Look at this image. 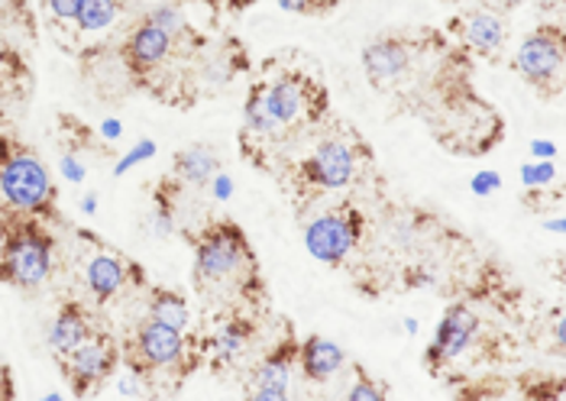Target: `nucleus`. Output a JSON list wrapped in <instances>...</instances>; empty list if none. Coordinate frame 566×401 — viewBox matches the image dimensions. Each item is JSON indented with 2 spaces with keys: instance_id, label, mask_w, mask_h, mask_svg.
<instances>
[{
  "instance_id": "nucleus-18",
  "label": "nucleus",
  "mask_w": 566,
  "mask_h": 401,
  "mask_svg": "<svg viewBox=\"0 0 566 401\" xmlns=\"http://www.w3.org/2000/svg\"><path fill=\"white\" fill-rule=\"evenodd\" d=\"M344 366H347V353H344L340 344H334L327 337H307V340H302V347H298V369L305 372L307 382L321 386V382L334 379Z\"/></svg>"
},
{
  "instance_id": "nucleus-9",
  "label": "nucleus",
  "mask_w": 566,
  "mask_h": 401,
  "mask_svg": "<svg viewBox=\"0 0 566 401\" xmlns=\"http://www.w3.org/2000/svg\"><path fill=\"white\" fill-rule=\"evenodd\" d=\"M564 27L560 23H544V27L531 30L518 45L515 72L541 97H557L560 88H564Z\"/></svg>"
},
{
  "instance_id": "nucleus-2",
  "label": "nucleus",
  "mask_w": 566,
  "mask_h": 401,
  "mask_svg": "<svg viewBox=\"0 0 566 401\" xmlns=\"http://www.w3.org/2000/svg\"><path fill=\"white\" fill-rule=\"evenodd\" d=\"M195 246V288L201 295L223 292L247 305L262 302L260 256L243 226L227 218L205 223L201 233H185Z\"/></svg>"
},
{
  "instance_id": "nucleus-1",
  "label": "nucleus",
  "mask_w": 566,
  "mask_h": 401,
  "mask_svg": "<svg viewBox=\"0 0 566 401\" xmlns=\"http://www.w3.org/2000/svg\"><path fill=\"white\" fill-rule=\"evenodd\" d=\"M331 110L327 88L305 68H269L247 94L243 139L295 136L321 124Z\"/></svg>"
},
{
  "instance_id": "nucleus-16",
  "label": "nucleus",
  "mask_w": 566,
  "mask_h": 401,
  "mask_svg": "<svg viewBox=\"0 0 566 401\" xmlns=\"http://www.w3.org/2000/svg\"><path fill=\"white\" fill-rule=\"evenodd\" d=\"M94 330L97 327H94L91 312H87L85 305L78 298H65L59 305L55 317H52V324H49V347H52L55 359L69 357L72 350H78L85 344Z\"/></svg>"
},
{
  "instance_id": "nucleus-23",
  "label": "nucleus",
  "mask_w": 566,
  "mask_h": 401,
  "mask_svg": "<svg viewBox=\"0 0 566 401\" xmlns=\"http://www.w3.org/2000/svg\"><path fill=\"white\" fill-rule=\"evenodd\" d=\"M45 7L59 23H75V17L82 10V0H45Z\"/></svg>"
},
{
  "instance_id": "nucleus-30",
  "label": "nucleus",
  "mask_w": 566,
  "mask_h": 401,
  "mask_svg": "<svg viewBox=\"0 0 566 401\" xmlns=\"http://www.w3.org/2000/svg\"><path fill=\"white\" fill-rule=\"evenodd\" d=\"M317 3H321V13H331V10H337L344 0H317Z\"/></svg>"
},
{
  "instance_id": "nucleus-10",
  "label": "nucleus",
  "mask_w": 566,
  "mask_h": 401,
  "mask_svg": "<svg viewBox=\"0 0 566 401\" xmlns=\"http://www.w3.org/2000/svg\"><path fill=\"white\" fill-rule=\"evenodd\" d=\"M421 59H424V40L408 33H386L363 49V72L373 88L389 94L418 72Z\"/></svg>"
},
{
  "instance_id": "nucleus-11",
  "label": "nucleus",
  "mask_w": 566,
  "mask_h": 401,
  "mask_svg": "<svg viewBox=\"0 0 566 401\" xmlns=\"http://www.w3.org/2000/svg\"><path fill=\"white\" fill-rule=\"evenodd\" d=\"M120 362H124L120 344L111 334H104V330H94L78 350H72L69 357L59 359V366H62V372L69 379V389L78 399L94 395L117 372Z\"/></svg>"
},
{
  "instance_id": "nucleus-29",
  "label": "nucleus",
  "mask_w": 566,
  "mask_h": 401,
  "mask_svg": "<svg viewBox=\"0 0 566 401\" xmlns=\"http://www.w3.org/2000/svg\"><path fill=\"white\" fill-rule=\"evenodd\" d=\"M502 181H499V176H489V172H482L480 179L473 181V188H476V194H489V191H495Z\"/></svg>"
},
{
  "instance_id": "nucleus-27",
  "label": "nucleus",
  "mask_w": 566,
  "mask_h": 401,
  "mask_svg": "<svg viewBox=\"0 0 566 401\" xmlns=\"http://www.w3.org/2000/svg\"><path fill=\"white\" fill-rule=\"evenodd\" d=\"M527 0H480L482 10H492V13H512V10H518V7H524Z\"/></svg>"
},
{
  "instance_id": "nucleus-5",
  "label": "nucleus",
  "mask_w": 566,
  "mask_h": 401,
  "mask_svg": "<svg viewBox=\"0 0 566 401\" xmlns=\"http://www.w3.org/2000/svg\"><path fill=\"white\" fill-rule=\"evenodd\" d=\"M185 33H188V23L172 3L156 7L133 23L127 40L120 45V59H124L127 75L136 88H146L153 94L156 75L169 68L175 49L181 45Z\"/></svg>"
},
{
  "instance_id": "nucleus-25",
  "label": "nucleus",
  "mask_w": 566,
  "mask_h": 401,
  "mask_svg": "<svg viewBox=\"0 0 566 401\" xmlns=\"http://www.w3.org/2000/svg\"><path fill=\"white\" fill-rule=\"evenodd\" d=\"M522 176L527 184H547V181L557 176V169L551 162H537V166H524Z\"/></svg>"
},
{
  "instance_id": "nucleus-3",
  "label": "nucleus",
  "mask_w": 566,
  "mask_h": 401,
  "mask_svg": "<svg viewBox=\"0 0 566 401\" xmlns=\"http://www.w3.org/2000/svg\"><path fill=\"white\" fill-rule=\"evenodd\" d=\"M55 268V240L40 218L0 211V282L33 292Z\"/></svg>"
},
{
  "instance_id": "nucleus-31",
  "label": "nucleus",
  "mask_w": 566,
  "mask_h": 401,
  "mask_svg": "<svg viewBox=\"0 0 566 401\" xmlns=\"http://www.w3.org/2000/svg\"><path fill=\"white\" fill-rule=\"evenodd\" d=\"M3 94H7V78H3V72H0V101H3Z\"/></svg>"
},
{
  "instance_id": "nucleus-13",
  "label": "nucleus",
  "mask_w": 566,
  "mask_h": 401,
  "mask_svg": "<svg viewBox=\"0 0 566 401\" xmlns=\"http://www.w3.org/2000/svg\"><path fill=\"white\" fill-rule=\"evenodd\" d=\"M298 347H302V340H295V334H285V340H279V344L253 366L247 395L253 401L289 399V382H292V372L298 369Z\"/></svg>"
},
{
  "instance_id": "nucleus-12",
  "label": "nucleus",
  "mask_w": 566,
  "mask_h": 401,
  "mask_svg": "<svg viewBox=\"0 0 566 401\" xmlns=\"http://www.w3.org/2000/svg\"><path fill=\"white\" fill-rule=\"evenodd\" d=\"M476 334H480V317L470 312L467 305H450V308L443 312V317H440L434 337H431V344H428V353H424L428 372H434L437 376V372L447 369L453 359L463 357V353L473 347Z\"/></svg>"
},
{
  "instance_id": "nucleus-15",
  "label": "nucleus",
  "mask_w": 566,
  "mask_h": 401,
  "mask_svg": "<svg viewBox=\"0 0 566 401\" xmlns=\"http://www.w3.org/2000/svg\"><path fill=\"white\" fill-rule=\"evenodd\" d=\"M253 340H256V320L240 317V314H227L218 327L201 340V347H205V359H211V369L220 372L243 357Z\"/></svg>"
},
{
  "instance_id": "nucleus-19",
  "label": "nucleus",
  "mask_w": 566,
  "mask_h": 401,
  "mask_svg": "<svg viewBox=\"0 0 566 401\" xmlns=\"http://www.w3.org/2000/svg\"><path fill=\"white\" fill-rule=\"evenodd\" d=\"M220 172V156L205 146V143H195L188 149H178L172 162V176L181 184H208Z\"/></svg>"
},
{
  "instance_id": "nucleus-8",
  "label": "nucleus",
  "mask_w": 566,
  "mask_h": 401,
  "mask_svg": "<svg viewBox=\"0 0 566 401\" xmlns=\"http://www.w3.org/2000/svg\"><path fill=\"white\" fill-rule=\"evenodd\" d=\"M366 233V214L353 204L340 201L337 208L324 211L305 226V250L324 266H344Z\"/></svg>"
},
{
  "instance_id": "nucleus-20",
  "label": "nucleus",
  "mask_w": 566,
  "mask_h": 401,
  "mask_svg": "<svg viewBox=\"0 0 566 401\" xmlns=\"http://www.w3.org/2000/svg\"><path fill=\"white\" fill-rule=\"evenodd\" d=\"M130 0H82V10L75 17V27L78 33H101V30H111L120 13L127 10Z\"/></svg>"
},
{
  "instance_id": "nucleus-17",
  "label": "nucleus",
  "mask_w": 566,
  "mask_h": 401,
  "mask_svg": "<svg viewBox=\"0 0 566 401\" xmlns=\"http://www.w3.org/2000/svg\"><path fill=\"white\" fill-rule=\"evenodd\" d=\"M130 263H124L120 256H111V253H97L85 268V285L101 305H107L130 285Z\"/></svg>"
},
{
  "instance_id": "nucleus-26",
  "label": "nucleus",
  "mask_w": 566,
  "mask_h": 401,
  "mask_svg": "<svg viewBox=\"0 0 566 401\" xmlns=\"http://www.w3.org/2000/svg\"><path fill=\"white\" fill-rule=\"evenodd\" d=\"M175 3H208L211 10H250L256 0H175Z\"/></svg>"
},
{
  "instance_id": "nucleus-7",
  "label": "nucleus",
  "mask_w": 566,
  "mask_h": 401,
  "mask_svg": "<svg viewBox=\"0 0 566 401\" xmlns=\"http://www.w3.org/2000/svg\"><path fill=\"white\" fill-rule=\"evenodd\" d=\"M359 172V149L344 136L321 139L292 172V191L311 201L327 191H344Z\"/></svg>"
},
{
  "instance_id": "nucleus-6",
  "label": "nucleus",
  "mask_w": 566,
  "mask_h": 401,
  "mask_svg": "<svg viewBox=\"0 0 566 401\" xmlns=\"http://www.w3.org/2000/svg\"><path fill=\"white\" fill-rule=\"evenodd\" d=\"M120 350H124V362L139 379H149L153 372H163V369H172L185 379L205 359L201 340H195L188 330H175V327L163 324V320H153V317L136 324L133 337Z\"/></svg>"
},
{
  "instance_id": "nucleus-28",
  "label": "nucleus",
  "mask_w": 566,
  "mask_h": 401,
  "mask_svg": "<svg viewBox=\"0 0 566 401\" xmlns=\"http://www.w3.org/2000/svg\"><path fill=\"white\" fill-rule=\"evenodd\" d=\"M149 152H153V143H149V139H143V143H139V149H136V152H130V156H127V159L120 162V169H117V176H120V172H127V169H130L133 162H139V159H146Z\"/></svg>"
},
{
  "instance_id": "nucleus-22",
  "label": "nucleus",
  "mask_w": 566,
  "mask_h": 401,
  "mask_svg": "<svg viewBox=\"0 0 566 401\" xmlns=\"http://www.w3.org/2000/svg\"><path fill=\"white\" fill-rule=\"evenodd\" d=\"M389 395V389L382 386V382H376L363 366L356 369V382H353V389L347 392L349 401H382Z\"/></svg>"
},
{
  "instance_id": "nucleus-4",
  "label": "nucleus",
  "mask_w": 566,
  "mask_h": 401,
  "mask_svg": "<svg viewBox=\"0 0 566 401\" xmlns=\"http://www.w3.org/2000/svg\"><path fill=\"white\" fill-rule=\"evenodd\" d=\"M0 204L3 211L59 221L55 184L45 172L43 159L27 143L7 134H0Z\"/></svg>"
},
{
  "instance_id": "nucleus-14",
  "label": "nucleus",
  "mask_w": 566,
  "mask_h": 401,
  "mask_svg": "<svg viewBox=\"0 0 566 401\" xmlns=\"http://www.w3.org/2000/svg\"><path fill=\"white\" fill-rule=\"evenodd\" d=\"M447 30L453 33V40L467 55H480V59H499L502 49L509 43V23L502 13L492 10H470V13H457Z\"/></svg>"
},
{
  "instance_id": "nucleus-21",
  "label": "nucleus",
  "mask_w": 566,
  "mask_h": 401,
  "mask_svg": "<svg viewBox=\"0 0 566 401\" xmlns=\"http://www.w3.org/2000/svg\"><path fill=\"white\" fill-rule=\"evenodd\" d=\"M146 317L163 320V324H169L175 330H188V324H191L185 298L178 292H169V288H156L149 295V314Z\"/></svg>"
},
{
  "instance_id": "nucleus-32",
  "label": "nucleus",
  "mask_w": 566,
  "mask_h": 401,
  "mask_svg": "<svg viewBox=\"0 0 566 401\" xmlns=\"http://www.w3.org/2000/svg\"><path fill=\"white\" fill-rule=\"evenodd\" d=\"M440 3H457V0H440Z\"/></svg>"
},
{
  "instance_id": "nucleus-24",
  "label": "nucleus",
  "mask_w": 566,
  "mask_h": 401,
  "mask_svg": "<svg viewBox=\"0 0 566 401\" xmlns=\"http://www.w3.org/2000/svg\"><path fill=\"white\" fill-rule=\"evenodd\" d=\"M285 13H298V17H324L317 0H275Z\"/></svg>"
}]
</instances>
